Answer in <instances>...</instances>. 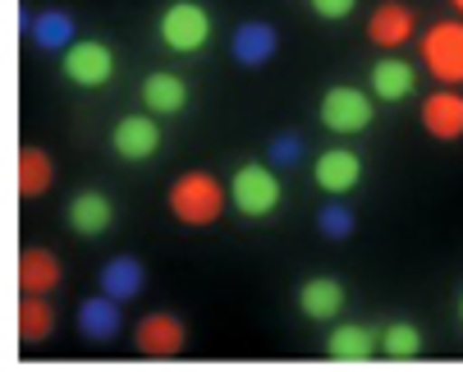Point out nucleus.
Here are the masks:
<instances>
[{"label":"nucleus","mask_w":463,"mask_h":372,"mask_svg":"<svg viewBox=\"0 0 463 372\" xmlns=\"http://www.w3.org/2000/svg\"><path fill=\"white\" fill-rule=\"evenodd\" d=\"M225 203H230V189L212 170H184L170 184V212L184 225H212V221H221Z\"/></svg>","instance_id":"obj_1"},{"label":"nucleus","mask_w":463,"mask_h":372,"mask_svg":"<svg viewBox=\"0 0 463 372\" xmlns=\"http://www.w3.org/2000/svg\"><path fill=\"white\" fill-rule=\"evenodd\" d=\"M280 198H285V189H280L276 170L261 166V161L239 166L234 179H230V203H234L239 216H248V221H267V216L280 207Z\"/></svg>","instance_id":"obj_2"},{"label":"nucleus","mask_w":463,"mask_h":372,"mask_svg":"<svg viewBox=\"0 0 463 372\" xmlns=\"http://www.w3.org/2000/svg\"><path fill=\"white\" fill-rule=\"evenodd\" d=\"M422 60L445 88H458L463 83V19L431 24L422 37Z\"/></svg>","instance_id":"obj_3"},{"label":"nucleus","mask_w":463,"mask_h":372,"mask_svg":"<svg viewBox=\"0 0 463 372\" xmlns=\"http://www.w3.org/2000/svg\"><path fill=\"white\" fill-rule=\"evenodd\" d=\"M207 37H212V14H207V5H197V0H175L161 14V42L179 55L203 51Z\"/></svg>","instance_id":"obj_4"},{"label":"nucleus","mask_w":463,"mask_h":372,"mask_svg":"<svg viewBox=\"0 0 463 372\" xmlns=\"http://www.w3.org/2000/svg\"><path fill=\"white\" fill-rule=\"evenodd\" d=\"M372 97L367 92H358V88H349V83H340V88H330L326 97H321V124L330 134H363L367 124H372Z\"/></svg>","instance_id":"obj_5"},{"label":"nucleus","mask_w":463,"mask_h":372,"mask_svg":"<svg viewBox=\"0 0 463 372\" xmlns=\"http://www.w3.org/2000/svg\"><path fill=\"white\" fill-rule=\"evenodd\" d=\"M115 74V51L106 42H74L64 51V79L79 88H101Z\"/></svg>","instance_id":"obj_6"},{"label":"nucleus","mask_w":463,"mask_h":372,"mask_svg":"<svg viewBox=\"0 0 463 372\" xmlns=\"http://www.w3.org/2000/svg\"><path fill=\"white\" fill-rule=\"evenodd\" d=\"M110 143H115V152H119L124 161H147V157H156V148H161V124H156L152 115H124V119L115 124Z\"/></svg>","instance_id":"obj_7"},{"label":"nucleus","mask_w":463,"mask_h":372,"mask_svg":"<svg viewBox=\"0 0 463 372\" xmlns=\"http://www.w3.org/2000/svg\"><path fill=\"white\" fill-rule=\"evenodd\" d=\"M134 340H138V354H147V358H175V354L184 349L188 331H184V322L170 318V313H147V318L138 322Z\"/></svg>","instance_id":"obj_8"},{"label":"nucleus","mask_w":463,"mask_h":372,"mask_svg":"<svg viewBox=\"0 0 463 372\" xmlns=\"http://www.w3.org/2000/svg\"><path fill=\"white\" fill-rule=\"evenodd\" d=\"M422 129L440 143H454L463 138V92L454 88H440L422 101Z\"/></svg>","instance_id":"obj_9"},{"label":"nucleus","mask_w":463,"mask_h":372,"mask_svg":"<svg viewBox=\"0 0 463 372\" xmlns=\"http://www.w3.org/2000/svg\"><path fill=\"white\" fill-rule=\"evenodd\" d=\"M358 179H363V161H358V152H349V148H330V152L317 157V184H321L330 198L354 194V189H358Z\"/></svg>","instance_id":"obj_10"},{"label":"nucleus","mask_w":463,"mask_h":372,"mask_svg":"<svg viewBox=\"0 0 463 372\" xmlns=\"http://www.w3.org/2000/svg\"><path fill=\"white\" fill-rule=\"evenodd\" d=\"M276 46H280V37H276V28L271 24H261V19H252V24H239L234 28V42H230V55L239 60V65H267V60L276 55Z\"/></svg>","instance_id":"obj_11"},{"label":"nucleus","mask_w":463,"mask_h":372,"mask_svg":"<svg viewBox=\"0 0 463 372\" xmlns=\"http://www.w3.org/2000/svg\"><path fill=\"white\" fill-rule=\"evenodd\" d=\"M367 37H372L376 46H385V51L404 46V42L413 37V10L400 5V0H385V5L372 10V19H367Z\"/></svg>","instance_id":"obj_12"},{"label":"nucleus","mask_w":463,"mask_h":372,"mask_svg":"<svg viewBox=\"0 0 463 372\" xmlns=\"http://www.w3.org/2000/svg\"><path fill=\"white\" fill-rule=\"evenodd\" d=\"M298 308H303V318H312V322H330L345 308V285L335 276H312L298 290Z\"/></svg>","instance_id":"obj_13"},{"label":"nucleus","mask_w":463,"mask_h":372,"mask_svg":"<svg viewBox=\"0 0 463 372\" xmlns=\"http://www.w3.org/2000/svg\"><path fill=\"white\" fill-rule=\"evenodd\" d=\"M110 221H115V207H110L106 194H97V189L74 194V203H70V225H74V234L97 239V234L110 230Z\"/></svg>","instance_id":"obj_14"},{"label":"nucleus","mask_w":463,"mask_h":372,"mask_svg":"<svg viewBox=\"0 0 463 372\" xmlns=\"http://www.w3.org/2000/svg\"><path fill=\"white\" fill-rule=\"evenodd\" d=\"M143 106L152 115H179V110H188V83L179 74H147L143 79Z\"/></svg>","instance_id":"obj_15"},{"label":"nucleus","mask_w":463,"mask_h":372,"mask_svg":"<svg viewBox=\"0 0 463 372\" xmlns=\"http://www.w3.org/2000/svg\"><path fill=\"white\" fill-rule=\"evenodd\" d=\"M143 285H147V272H143L138 258H110V262L101 267V294H110V299H119V303L138 299Z\"/></svg>","instance_id":"obj_16"},{"label":"nucleus","mask_w":463,"mask_h":372,"mask_svg":"<svg viewBox=\"0 0 463 372\" xmlns=\"http://www.w3.org/2000/svg\"><path fill=\"white\" fill-rule=\"evenodd\" d=\"M79 331L88 340H115L119 336V299H110V294L83 299L79 303Z\"/></svg>","instance_id":"obj_17"},{"label":"nucleus","mask_w":463,"mask_h":372,"mask_svg":"<svg viewBox=\"0 0 463 372\" xmlns=\"http://www.w3.org/2000/svg\"><path fill=\"white\" fill-rule=\"evenodd\" d=\"M19 285H24V294H51L60 285V258L46 253V248H24V258H19Z\"/></svg>","instance_id":"obj_18"},{"label":"nucleus","mask_w":463,"mask_h":372,"mask_svg":"<svg viewBox=\"0 0 463 372\" xmlns=\"http://www.w3.org/2000/svg\"><path fill=\"white\" fill-rule=\"evenodd\" d=\"M381 349V336L367 331V327H335L326 336V354L340 358V363H363Z\"/></svg>","instance_id":"obj_19"},{"label":"nucleus","mask_w":463,"mask_h":372,"mask_svg":"<svg viewBox=\"0 0 463 372\" xmlns=\"http://www.w3.org/2000/svg\"><path fill=\"white\" fill-rule=\"evenodd\" d=\"M413 83H418V74H413V65H404V60H376V70H372V92L381 97V101H404L409 92H413Z\"/></svg>","instance_id":"obj_20"},{"label":"nucleus","mask_w":463,"mask_h":372,"mask_svg":"<svg viewBox=\"0 0 463 372\" xmlns=\"http://www.w3.org/2000/svg\"><path fill=\"white\" fill-rule=\"evenodd\" d=\"M33 42L42 51H70L74 46V14H64V10H42L33 24H28Z\"/></svg>","instance_id":"obj_21"},{"label":"nucleus","mask_w":463,"mask_h":372,"mask_svg":"<svg viewBox=\"0 0 463 372\" xmlns=\"http://www.w3.org/2000/svg\"><path fill=\"white\" fill-rule=\"evenodd\" d=\"M51 175H55V166H51V157L42 148H24L19 152V194L24 198H42L51 189Z\"/></svg>","instance_id":"obj_22"},{"label":"nucleus","mask_w":463,"mask_h":372,"mask_svg":"<svg viewBox=\"0 0 463 372\" xmlns=\"http://www.w3.org/2000/svg\"><path fill=\"white\" fill-rule=\"evenodd\" d=\"M51 327H55V313H51L46 294H28V299L19 303V336H24L28 345H42V340L51 336Z\"/></svg>","instance_id":"obj_23"},{"label":"nucleus","mask_w":463,"mask_h":372,"mask_svg":"<svg viewBox=\"0 0 463 372\" xmlns=\"http://www.w3.org/2000/svg\"><path fill=\"white\" fill-rule=\"evenodd\" d=\"M381 354H390V358H418L422 354V331L413 322H390L381 331Z\"/></svg>","instance_id":"obj_24"},{"label":"nucleus","mask_w":463,"mask_h":372,"mask_svg":"<svg viewBox=\"0 0 463 372\" xmlns=\"http://www.w3.org/2000/svg\"><path fill=\"white\" fill-rule=\"evenodd\" d=\"M317 230L326 234V239H349L354 234V212L335 198V203H326L321 212H317Z\"/></svg>","instance_id":"obj_25"},{"label":"nucleus","mask_w":463,"mask_h":372,"mask_svg":"<svg viewBox=\"0 0 463 372\" xmlns=\"http://www.w3.org/2000/svg\"><path fill=\"white\" fill-rule=\"evenodd\" d=\"M267 157H271V166H294L303 157V138L298 134H276L271 148H267Z\"/></svg>","instance_id":"obj_26"},{"label":"nucleus","mask_w":463,"mask_h":372,"mask_svg":"<svg viewBox=\"0 0 463 372\" xmlns=\"http://www.w3.org/2000/svg\"><path fill=\"white\" fill-rule=\"evenodd\" d=\"M354 5H358V0H312L317 19H349V14H354Z\"/></svg>","instance_id":"obj_27"},{"label":"nucleus","mask_w":463,"mask_h":372,"mask_svg":"<svg viewBox=\"0 0 463 372\" xmlns=\"http://www.w3.org/2000/svg\"><path fill=\"white\" fill-rule=\"evenodd\" d=\"M449 5H454V10H458V14H463V0H449Z\"/></svg>","instance_id":"obj_28"},{"label":"nucleus","mask_w":463,"mask_h":372,"mask_svg":"<svg viewBox=\"0 0 463 372\" xmlns=\"http://www.w3.org/2000/svg\"><path fill=\"white\" fill-rule=\"evenodd\" d=\"M458 318H463V299H458Z\"/></svg>","instance_id":"obj_29"}]
</instances>
